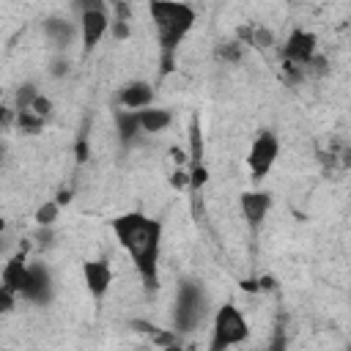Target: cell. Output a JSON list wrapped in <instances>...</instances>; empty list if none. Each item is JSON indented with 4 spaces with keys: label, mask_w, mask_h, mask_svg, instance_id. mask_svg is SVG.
Masks as SVG:
<instances>
[{
    "label": "cell",
    "mask_w": 351,
    "mask_h": 351,
    "mask_svg": "<svg viewBox=\"0 0 351 351\" xmlns=\"http://www.w3.org/2000/svg\"><path fill=\"white\" fill-rule=\"evenodd\" d=\"M0 159H3V151H0Z\"/></svg>",
    "instance_id": "8d00e7d4"
},
{
    "label": "cell",
    "mask_w": 351,
    "mask_h": 351,
    "mask_svg": "<svg viewBox=\"0 0 351 351\" xmlns=\"http://www.w3.org/2000/svg\"><path fill=\"white\" fill-rule=\"evenodd\" d=\"M165 351H181V348H178V346H176V343H173V346H167V348H165Z\"/></svg>",
    "instance_id": "e575fe53"
},
{
    "label": "cell",
    "mask_w": 351,
    "mask_h": 351,
    "mask_svg": "<svg viewBox=\"0 0 351 351\" xmlns=\"http://www.w3.org/2000/svg\"><path fill=\"white\" fill-rule=\"evenodd\" d=\"M271 41H274L271 30H266V27H255V30H252V41H250V44H255V47H269Z\"/></svg>",
    "instance_id": "44dd1931"
},
{
    "label": "cell",
    "mask_w": 351,
    "mask_h": 351,
    "mask_svg": "<svg viewBox=\"0 0 351 351\" xmlns=\"http://www.w3.org/2000/svg\"><path fill=\"white\" fill-rule=\"evenodd\" d=\"M206 307H208V296H206L203 285H200V282H192V280H184V282L178 285L176 307H173L176 332H192V329L203 321Z\"/></svg>",
    "instance_id": "3957f363"
},
{
    "label": "cell",
    "mask_w": 351,
    "mask_h": 351,
    "mask_svg": "<svg viewBox=\"0 0 351 351\" xmlns=\"http://www.w3.org/2000/svg\"><path fill=\"white\" fill-rule=\"evenodd\" d=\"M277 154H280L277 137H274L271 132L258 134L255 143H252V148H250V156H247L250 170H252V178H263V176L271 170V165L277 162Z\"/></svg>",
    "instance_id": "8992f818"
},
{
    "label": "cell",
    "mask_w": 351,
    "mask_h": 351,
    "mask_svg": "<svg viewBox=\"0 0 351 351\" xmlns=\"http://www.w3.org/2000/svg\"><path fill=\"white\" fill-rule=\"evenodd\" d=\"M258 288H266V291H271V288H274V280H271V277H261V280H258Z\"/></svg>",
    "instance_id": "d6a6232c"
},
{
    "label": "cell",
    "mask_w": 351,
    "mask_h": 351,
    "mask_svg": "<svg viewBox=\"0 0 351 351\" xmlns=\"http://www.w3.org/2000/svg\"><path fill=\"white\" fill-rule=\"evenodd\" d=\"M16 126H19L22 132H38V129L44 126V118L33 115L30 110H27V112H16Z\"/></svg>",
    "instance_id": "d6986e66"
},
{
    "label": "cell",
    "mask_w": 351,
    "mask_h": 351,
    "mask_svg": "<svg viewBox=\"0 0 351 351\" xmlns=\"http://www.w3.org/2000/svg\"><path fill=\"white\" fill-rule=\"evenodd\" d=\"M52 74H55V77H63V74H69V63H66L63 58H58V60L52 63Z\"/></svg>",
    "instance_id": "83f0119b"
},
{
    "label": "cell",
    "mask_w": 351,
    "mask_h": 351,
    "mask_svg": "<svg viewBox=\"0 0 351 351\" xmlns=\"http://www.w3.org/2000/svg\"><path fill=\"white\" fill-rule=\"evenodd\" d=\"M170 184H173L176 189H184V186H189V173H184V170H176V173L170 176Z\"/></svg>",
    "instance_id": "4316f807"
},
{
    "label": "cell",
    "mask_w": 351,
    "mask_h": 351,
    "mask_svg": "<svg viewBox=\"0 0 351 351\" xmlns=\"http://www.w3.org/2000/svg\"><path fill=\"white\" fill-rule=\"evenodd\" d=\"M189 159H192V167L200 165V159H203V132H200L197 118H192V123H189Z\"/></svg>",
    "instance_id": "2e32d148"
},
{
    "label": "cell",
    "mask_w": 351,
    "mask_h": 351,
    "mask_svg": "<svg viewBox=\"0 0 351 351\" xmlns=\"http://www.w3.org/2000/svg\"><path fill=\"white\" fill-rule=\"evenodd\" d=\"M170 156H173L176 165H184V159H186V154H184L181 148H170Z\"/></svg>",
    "instance_id": "f546056e"
},
{
    "label": "cell",
    "mask_w": 351,
    "mask_h": 351,
    "mask_svg": "<svg viewBox=\"0 0 351 351\" xmlns=\"http://www.w3.org/2000/svg\"><path fill=\"white\" fill-rule=\"evenodd\" d=\"M44 30H47V36H49L58 47H66V44L74 38V27H71V22H63V19H49V22L44 25Z\"/></svg>",
    "instance_id": "9a60e30c"
},
{
    "label": "cell",
    "mask_w": 351,
    "mask_h": 351,
    "mask_svg": "<svg viewBox=\"0 0 351 351\" xmlns=\"http://www.w3.org/2000/svg\"><path fill=\"white\" fill-rule=\"evenodd\" d=\"M30 112L38 115V118H47V115L52 112V101H49L47 96H36L33 104H30Z\"/></svg>",
    "instance_id": "ffe728a7"
},
{
    "label": "cell",
    "mask_w": 351,
    "mask_h": 351,
    "mask_svg": "<svg viewBox=\"0 0 351 351\" xmlns=\"http://www.w3.org/2000/svg\"><path fill=\"white\" fill-rule=\"evenodd\" d=\"M250 337V324L241 315L236 304H222L214 315V329H211V343L208 351H228L230 346H239Z\"/></svg>",
    "instance_id": "277c9868"
},
{
    "label": "cell",
    "mask_w": 351,
    "mask_h": 351,
    "mask_svg": "<svg viewBox=\"0 0 351 351\" xmlns=\"http://www.w3.org/2000/svg\"><path fill=\"white\" fill-rule=\"evenodd\" d=\"M110 30V16L104 11L101 3H90V5H82V16H80V33H82V47L90 52L101 38L104 33Z\"/></svg>",
    "instance_id": "5b68a950"
},
{
    "label": "cell",
    "mask_w": 351,
    "mask_h": 351,
    "mask_svg": "<svg viewBox=\"0 0 351 351\" xmlns=\"http://www.w3.org/2000/svg\"><path fill=\"white\" fill-rule=\"evenodd\" d=\"M58 211H60V206H58L55 200H47L44 206H38V211H36L38 228H52V222L58 219Z\"/></svg>",
    "instance_id": "e0dca14e"
},
{
    "label": "cell",
    "mask_w": 351,
    "mask_h": 351,
    "mask_svg": "<svg viewBox=\"0 0 351 351\" xmlns=\"http://www.w3.org/2000/svg\"><path fill=\"white\" fill-rule=\"evenodd\" d=\"M112 233L118 244L134 261L145 291L159 288V244H162V225L140 211H129L112 219Z\"/></svg>",
    "instance_id": "6da1fadb"
},
{
    "label": "cell",
    "mask_w": 351,
    "mask_h": 351,
    "mask_svg": "<svg viewBox=\"0 0 351 351\" xmlns=\"http://www.w3.org/2000/svg\"><path fill=\"white\" fill-rule=\"evenodd\" d=\"M5 233V219H0V236Z\"/></svg>",
    "instance_id": "d590c367"
},
{
    "label": "cell",
    "mask_w": 351,
    "mask_h": 351,
    "mask_svg": "<svg viewBox=\"0 0 351 351\" xmlns=\"http://www.w3.org/2000/svg\"><path fill=\"white\" fill-rule=\"evenodd\" d=\"M27 266L30 263L25 261V252H16L14 258H8L5 266H3V271H0V285L5 291H11L14 296L22 293V288L27 282Z\"/></svg>",
    "instance_id": "30bf717a"
},
{
    "label": "cell",
    "mask_w": 351,
    "mask_h": 351,
    "mask_svg": "<svg viewBox=\"0 0 351 351\" xmlns=\"http://www.w3.org/2000/svg\"><path fill=\"white\" fill-rule=\"evenodd\" d=\"M110 30H112V36H115L118 41H123V38H129V36H132L129 22H121V19H112V22H110Z\"/></svg>",
    "instance_id": "7402d4cb"
},
{
    "label": "cell",
    "mask_w": 351,
    "mask_h": 351,
    "mask_svg": "<svg viewBox=\"0 0 351 351\" xmlns=\"http://www.w3.org/2000/svg\"><path fill=\"white\" fill-rule=\"evenodd\" d=\"M19 296H25L27 302H36V304H47L52 299V274L44 263L27 266V282Z\"/></svg>",
    "instance_id": "ba28073f"
},
{
    "label": "cell",
    "mask_w": 351,
    "mask_h": 351,
    "mask_svg": "<svg viewBox=\"0 0 351 351\" xmlns=\"http://www.w3.org/2000/svg\"><path fill=\"white\" fill-rule=\"evenodd\" d=\"M137 121H140V132H162L170 126V112L167 110H154V107H145V110H137Z\"/></svg>",
    "instance_id": "4fadbf2b"
},
{
    "label": "cell",
    "mask_w": 351,
    "mask_h": 351,
    "mask_svg": "<svg viewBox=\"0 0 351 351\" xmlns=\"http://www.w3.org/2000/svg\"><path fill=\"white\" fill-rule=\"evenodd\" d=\"M36 96H38V93H36V85H33V82H25V85L16 90V110H19V112H27Z\"/></svg>",
    "instance_id": "ac0fdd59"
},
{
    "label": "cell",
    "mask_w": 351,
    "mask_h": 351,
    "mask_svg": "<svg viewBox=\"0 0 351 351\" xmlns=\"http://www.w3.org/2000/svg\"><path fill=\"white\" fill-rule=\"evenodd\" d=\"M315 47H318V38L315 33H307V30H293L282 47V58L285 63L291 66H307L315 60Z\"/></svg>",
    "instance_id": "52a82bcc"
},
{
    "label": "cell",
    "mask_w": 351,
    "mask_h": 351,
    "mask_svg": "<svg viewBox=\"0 0 351 351\" xmlns=\"http://www.w3.org/2000/svg\"><path fill=\"white\" fill-rule=\"evenodd\" d=\"M14 302H16V296H14L11 291H5V288L0 285V315L11 313V310H14Z\"/></svg>",
    "instance_id": "cb8c5ba5"
},
{
    "label": "cell",
    "mask_w": 351,
    "mask_h": 351,
    "mask_svg": "<svg viewBox=\"0 0 351 351\" xmlns=\"http://www.w3.org/2000/svg\"><path fill=\"white\" fill-rule=\"evenodd\" d=\"M151 99H154V90H151L148 82H129V85L118 93L121 107H123V110H132V112L151 107Z\"/></svg>",
    "instance_id": "7c38bea8"
},
{
    "label": "cell",
    "mask_w": 351,
    "mask_h": 351,
    "mask_svg": "<svg viewBox=\"0 0 351 351\" xmlns=\"http://www.w3.org/2000/svg\"><path fill=\"white\" fill-rule=\"evenodd\" d=\"M88 151H90V148H88V137L80 134V137H77V145H74V154H77V162H80V165L88 159Z\"/></svg>",
    "instance_id": "484cf974"
},
{
    "label": "cell",
    "mask_w": 351,
    "mask_h": 351,
    "mask_svg": "<svg viewBox=\"0 0 351 351\" xmlns=\"http://www.w3.org/2000/svg\"><path fill=\"white\" fill-rule=\"evenodd\" d=\"M206 178H208V170H206L203 165H195L192 173H189V186H203Z\"/></svg>",
    "instance_id": "603a6c76"
},
{
    "label": "cell",
    "mask_w": 351,
    "mask_h": 351,
    "mask_svg": "<svg viewBox=\"0 0 351 351\" xmlns=\"http://www.w3.org/2000/svg\"><path fill=\"white\" fill-rule=\"evenodd\" d=\"M14 121V115H11V110H5V107H0V126H8Z\"/></svg>",
    "instance_id": "1f68e13d"
},
{
    "label": "cell",
    "mask_w": 351,
    "mask_h": 351,
    "mask_svg": "<svg viewBox=\"0 0 351 351\" xmlns=\"http://www.w3.org/2000/svg\"><path fill=\"white\" fill-rule=\"evenodd\" d=\"M115 126H118V137H121L123 143H132V140L137 137V132H140L137 112H132V110H121V112L115 115Z\"/></svg>",
    "instance_id": "5bb4252c"
},
{
    "label": "cell",
    "mask_w": 351,
    "mask_h": 351,
    "mask_svg": "<svg viewBox=\"0 0 351 351\" xmlns=\"http://www.w3.org/2000/svg\"><path fill=\"white\" fill-rule=\"evenodd\" d=\"M269 208H271V195L269 192H244L241 195V214H244L250 228H258L266 219Z\"/></svg>",
    "instance_id": "8fae6325"
},
{
    "label": "cell",
    "mask_w": 351,
    "mask_h": 351,
    "mask_svg": "<svg viewBox=\"0 0 351 351\" xmlns=\"http://www.w3.org/2000/svg\"><path fill=\"white\" fill-rule=\"evenodd\" d=\"M239 285H241L244 291H258V282H252V280H241Z\"/></svg>",
    "instance_id": "836d02e7"
},
{
    "label": "cell",
    "mask_w": 351,
    "mask_h": 351,
    "mask_svg": "<svg viewBox=\"0 0 351 351\" xmlns=\"http://www.w3.org/2000/svg\"><path fill=\"white\" fill-rule=\"evenodd\" d=\"M82 277H85V285H88L93 299H101L110 291L112 271H110V266L104 261H85L82 263Z\"/></svg>",
    "instance_id": "9c48e42d"
},
{
    "label": "cell",
    "mask_w": 351,
    "mask_h": 351,
    "mask_svg": "<svg viewBox=\"0 0 351 351\" xmlns=\"http://www.w3.org/2000/svg\"><path fill=\"white\" fill-rule=\"evenodd\" d=\"M69 200H71V192H69V189H60V192H58V197H55V203H58V206H66Z\"/></svg>",
    "instance_id": "4dcf8cb0"
},
{
    "label": "cell",
    "mask_w": 351,
    "mask_h": 351,
    "mask_svg": "<svg viewBox=\"0 0 351 351\" xmlns=\"http://www.w3.org/2000/svg\"><path fill=\"white\" fill-rule=\"evenodd\" d=\"M151 19L156 25L162 55H176L178 44L195 25V11L186 3H151Z\"/></svg>",
    "instance_id": "7a4b0ae2"
},
{
    "label": "cell",
    "mask_w": 351,
    "mask_h": 351,
    "mask_svg": "<svg viewBox=\"0 0 351 351\" xmlns=\"http://www.w3.org/2000/svg\"><path fill=\"white\" fill-rule=\"evenodd\" d=\"M219 58H225V60H239L241 58V44H225V47H219Z\"/></svg>",
    "instance_id": "d4e9b609"
},
{
    "label": "cell",
    "mask_w": 351,
    "mask_h": 351,
    "mask_svg": "<svg viewBox=\"0 0 351 351\" xmlns=\"http://www.w3.org/2000/svg\"><path fill=\"white\" fill-rule=\"evenodd\" d=\"M36 239H38V241H41L44 247H49V244H52V228H41Z\"/></svg>",
    "instance_id": "f1b7e54d"
}]
</instances>
